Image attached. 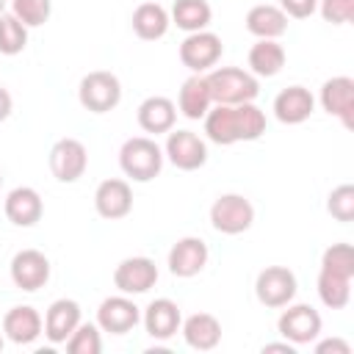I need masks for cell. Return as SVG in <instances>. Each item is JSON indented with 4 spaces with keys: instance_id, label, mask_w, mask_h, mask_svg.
Instances as JSON below:
<instances>
[{
    "instance_id": "cell-1",
    "label": "cell",
    "mask_w": 354,
    "mask_h": 354,
    "mask_svg": "<svg viewBox=\"0 0 354 354\" xmlns=\"http://www.w3.org/2000/svg\"><path fill=\"white\" fill-rule=\"evenodd\" d=\"M213 105H241V102H254L260 94V83L249 69L241 66H218L205 72Z\"/></svg>"
},
{
    "instance_id": "cell-2",
    "label": "cell",
    "mask_w": 354,
    "mask_h": 354,
    "mask_svg": "<svg viewBox=\"0 0 354 354\" xmlns=\"http://www.w3.org/2000/svg\"><path fill=\"white\" fill-rule=\"evenodd\" d=\"M119 166L133 183H149L163 169V149L149 136H133L119 149Z\"/></svg>"
},
{
    "instance_id": "cell-3",
    "label": "cell",
    "mask_w": 354,
    "mask_h": 354,
    "mask_svg": "<svg viewBox=\"0 0 354 354\" xmlns=\"http://www.w3.org/2000/svg\"><path fill=\"white\" fill-rule=\"evenodd\" d=\"M77 100L91 113H108L122 102V83L108 69H94L83 75L77 86Z\"/></svg>"
},
{
    "instance_id": "cell-4",
    "label": "cell",
    "mask_w": 354,
    "mask_h": 354,
    "mask_svg": "<svg viewBox=\"0 0 354 354\" xmlns=\"http://www.w3.org/2000/svg\"><path fill=\"white\" fill-rule=\"evenodd\" d=\"M210 224L221 235H241L254 224V205L243 194H221L210 205Z\"/></svg>"
},
{
    "instance_id": "cell-5",
    "label": "cell",
    "mask_w": 354,
    "mask_h": 354,
    "mask_svg": "<svg viewBox=\"0 0 354 354\" xmlns=\"http://www.w3.org/2000/svg\"><path fill=\"white\" fill-rule=\"evenodd\" d=\"M296 290H299V282H296V274L288 266H266L254 279L257 301L263 307H271V310H279V307L290 304Z\"/></svg>"
},
{
    "instance_id": "cell-6",
    "label": "cell",
    "mask_w": 354,
    "mask_h": 354,
    "mask_svg": "<svg viewBox=\"0 0 354 354\" xmlns=\"http://www.w3.org/2000/svg\"><path fill=\"white\" fill-rule=\"evenodd\" d=\"M221 53H224V44L221 39L213 33V30H196V33H188L180 44V61L183 66H188L194 75H205L210 72L218 61H221Z\"/></svg>"
},
{
    "instance_id": "cell-7",
    "label": "cell",
    "mask_w": 354,
    "mask_h": 354,
    "mask_svg": "<svg viewBox=\"0 0 354 354\" xmlns=\"http://www.w3.org/2000/svg\"><path fill=\"white\" fill-rule=\"evenodd\" d=\"M50 171L58 183H77L88 169V149L77 138H58L50 149Z\"/></svg>"
},
{
    "instance_id": "cell-8",
    "label": "cell",
    "mask_w": 354,
    "mask_h": 354,
    "mask_svg": "<svg viewBox=\"0 0 354 354\" xmlns=\"http://www.w3.org/2000/svg\"><path fill=\"white\" fill-rule=\"evenodd\" d=\"M285 307H288V310H282V315H279V321H277L279 335H282L288 343H293V346H307V343H313V340L321 335V326H324L318 310L310 307V304H285Z\"/></svg>"
},
{
    "instance_id": "cell-9",
    "label": "cell",
    "mask_w": 354,
    "mask_h": 354,
    "mask_svg": "<svg viewBox=\"0 0 354 354\" xmlns=\"http://www.w3.org/2000/svg\"><path fill=\"white\" fill-rule=\"evenodd\" d=\"M163 158L180 171H196L207 163V144L191 130H169Z\"/></svg>"
},
{
    "instance_id": "cell-10",
    "label": "cell",
    "mask_w": 354,
    "mask_h": 354,
    "mask_svg": "<svg viewBox=\"0 0 354 354\" xmlns=\"http://www.w3.org/2000/svg\"><path fill=\"white\" fill-rule=\"evenodd\" d=\"M155 282H158V266L152 257H144V254L124 257L113 268V285L119 293L138 296V293H147L149 288H155Z\"/></svg>"
},
{
    "instance_id": "cell-11",
    "label": "cell",
    "mask_w": 354,
    "mask_h": 354,
    "mask_svg": "<svg viewBox=\"0 0 354 354\" xmlns=\"http://www.w3.org/2000/svg\"><path fill=\"white\" fill-rule=\"evenodd\" d=\"M138 321H141V310H138V304L127 293L108 296L97 307V326H100V332L127 335L130 329H136Z\"/></svg>"
},
{
    "instance_id": "cell-12",
    "label": "cell",
    "mask_w": 354,
    "mask_h": 354,
    "mask_svg": "<svg viewBox=\"0 0 354 354\" xmlns=\"http://www.w3.org/2000/svg\"><path fill=\"white\" fill-rule=\"evenodd\" d=\"M8 271H11V282L19 290H28V293H33V290H39V288H44L50 282V260L39 249H22V252H17L11 257Z\"/></svg>"
},
{
    "instance_id": "cell-13",
    "label": "cell",
    "mask_w": 354,
    "mask_h": 354,
    "mask_svg": "<svg viewBox=\"0 0 354 354\" xmlns=\"http://www.w3.org/2000/svg\"><path fill=\"white\" fill-rule=\"evenodd\" d=\"M94 210L105 218V221H116L124 218L133 210V188L127 180L122 177H108L97 185L94 191Z\"/></svg>"
},
{
    "instance_id": "cell-14",
    "label": "cell",
    "mask_w": 354,
    "mask_h": 354,
    "mask_svg": "<svg viewBox=\"0 0 354 354\" xmlns=\"http://www.w3.org/2000/svg\"><path fill=\"white\" fill-rule=\"evenodd\" d=\"M207 257H210L207 243L196 235H185L169 249V271L180 279H191L207 266Z\"/></svg>"
},
{
    "instance_id": "cell-15",
    "label": "cell",
    "mask_w": 354,
    "mask_h": 354,
    "mask_svg": "<svg viewBox=\"0 0 354 354\" xmlns=\"http://www.w3.org/2000/svg\"><path fill=\"white\" fill-rule=\"evenodd\" d=\"M318 100L329 116H337L346 127H354V80L348 75L324 80Z\"/></svg>"
},
{
    "instance_id": "cell-16",
    "label": "cell",
    "mask_w": 354,
    "mask_h": 354,
    "mask_svg": "<svg viewBox=\"0 0 354 354\" xmlns=\"http://www.w3.org/2000/svg\"><path fill=\"white\" fill-rule=\"evenodd\" d=\"M80 321H83V315H80V304L75 299H55L44 313V337L53 346L66 343Z\"/></svg>"
},
{
    "instance_id": "cell-17",
    "label": "cell",
    "mask_w": 354,
    "mask_h": 354,
    "mask_svg": "<svg viewBox=\"0 0 354 354\" xmlns=\"http://www.w3.org/2000/svg\"><path fill=\"white\" fill-rule=\"evenodd\" d=\"M141 321H144V329H147L149 337H155V340H169V337H174V335L180 332L183 313H180L177 301H171V299L163 296V299H152V301L147 304Z\"/></svg>"
},
{
    "instance_id": "cell-18",
    "label": "cell",
    "mask_w": 354,
    "mask_h": 354,
    "mask_svg": "<svg viewBox=\"0 0 354 354\" xmlns=\"http://www.w3.org/2000/svg\"><path fill=\"white\" fill-rule=\"evenodd\" d=\"M44 332V318L30 304H17L3 315V335L17 346H30Z\"/></svg>"
},
{
    "instance_id": "cell-19",
    "label": "cell",
    "mask_w": 354,
    "mask_h": 354,
    "mask_svg": "<svg viewBox=\"0 0 354 354\" xmlns=\"http://www.w3.org/2000/svg\"><path fill=\"white\" fill-rule=\"evenodd\" d=\"M6 218L14 224V227H33L36 221H41V213H44V202L39 196L36 188L30 185H17L8 191L6 196Z\"/></svg>"
},
{
    "instance_id": "cell-20",
    "label": "cell",
    "mask_w": 354,
    "mask_h": 354,
    "mask_svg": "<svg viewBox=\"0 0 354 354\" xmlns=\"http://www.w3.org/2000/svg\"><path fill=\"white\" fill-rule=\"evenodd\" d=\"M315 111V97L304 86H288L274 97V116L282 124H301Z\"/></svg>"
},
{
    "instance_id": "cell-21",
    "label": "cell",
    "mask_w": 354,
    "mask_h": 354,
    "mask_svg": "<svg viewBox=\"0 0 354 354\" xmlns=\"http://www.w3.org/2000/svg\"><path fill=\"white\" fill-rule=\"evenodd\" d=\"M138 127L144 133H152V136H160V133H169L174 130V122H177V105L163 97V94H152L147 97L141 105H138Z\"/></svg>"
},
{
    "instance_id": "cell-22",
    "label": "cell",
    "mask_w": 354,
    "mask_h": 354,
    "mask_svg": "<svg viewBox=\"0 0 354 354\" xmlns=\"http://www.w3.org/2000/svg\"><path fill=\"white\" fill-rule=\"evenodd\" d=\"M183 340L196 351H213L221 343V321L210 313H194L180 324Z\"/></svg>"
},
{
    "instance_id": "cell-23",
    "label": "cell",
    "mask_w": 354,
    "mask_h": 354,
    "mask_svg": "<svg viewBox=\"0 0 354 354\" xmlns=\"http://www.w3.org/2000/svg\"><path fill=\"white\" fill-rule=\"evenodd\" d=\"M246 30L257 39H279L288 30V14L279 6L257 3L246 11Z\"/></svg>"
},
{
    "instance_id": "cell-24",
    "label": "cell",
    "mask_w": 354,
    "mask_h": 354,
    "mask_svg": "<svg viewBox=\"0 0 354 354\" xmlns=\"http://www.w3.org/2000/svg\"><path fill=\"white\" fill-rule=\"evenodd\" d=\"M130 25H133V33H136L138 39H144V41H158V39L166 36L171 19H169V11H166L160 3H141V6H136Z\"/></svg>"
},
{
    "instance_id": "cell-25",
    "label": "cell",
    "mask_w": 354,
    "mask_h": 354,
    "mask_svg": "<svg viewBox=\"0 0 354 354\" xmlns=\"http://www.w3.org/2000/svg\"><path fill=\"white\" fill-rule=\"evenodd\" d=\"M249 72L254 77H274L285 66V47L277 39H257L249 50Z\"/></svg>"
},
{
    "instance_id": "cell-26",
    "label": "cell",
    "mask_w": 354,
    "mask_h": 354,
    "mask_svg": "<svg viewBox=\"0 0 354 354\" xmlns=\"http://www.w3.org/2000/svg\"><path fill=\"white\" fill-rule=\"evenodd\" d=\"M213 105V97H210V88H207V80L205 75H191L183 86H180V94H177V108L185 119H202Z\"/></svg>"
},
{
    "instance_id": "cell-27",
    "label": "cell",
    "mask_w": 354,
    "mask_h": 354,
    "mask_svg": "<svg viewBox=\"0 0 354 354\" xmlns=\"http://www.w3.org/2000/svg\"><path fill=\"white\" fill-rule=\"evenodd\" d=\"M205 119V136L207 141L218 147L238 144V124H235V105H210Z\"/></svg>"
},
{
    "instance_id": "cell-28",
    "label": "cell",
    "mask_w": 354,
    "mask_h": 354,
    "mask_svg": "<svg viewBox=\"0 0 354 354\" xmlns=\"http://www.w3.org/2000/svg\"><path fill=\"white\" fill-rule=\"evenodd\" d=\"M169 19L185 30V33H196V30H207L210 19H213V8L207 0H174Z\"/></svg>"
},
{
    "instance_id": "cell-29",
    "label": "cell",
    "mask_w": 354,
    "mask_h": 354,
    "mask_svg": "<svg viewBox=\"0 0 354 354\" xmlns=\"http://www.w3.org/2000/svg\"><path fill=\"white\" fill-rule=\"evenodd\" d=\"M318 299L324 301V307L329 310H343L351 299V279L348 277H340V274H332V271H318Z\"/></svg>"
},
{
    "instance_id": "cell-30",
    "label": "cell",
    "mask_w": 354,
    "mask_h": 354,
    "mask_svg": "<svg viewBox=\"0 0 354 354\" xmlns=\"http://www.w3.org/2000/svg\"><path fill=\"white\" fill-rule=\"evenodd\" d=\"M235 124H238V141H257L266 133V113L254 102L235 105Z\"/></svg>"
},
{
    "instance_id": "cell-31",
    "label": "cell",
    "mask_w": 354,
    "mask_h": 354,
    "mask_svg": "<svg viewBox=\"0 0 354 354\" xmlns=\"http://www.w3.org/2000/svg\"><path fill=\"white\" fill-rule=\"evenodd\" d=\"M28 47V28L8 11L0 14V53L3 55H19Z\"/></svg>"
},
{
    "instance_id": "cell-32",
    "label": "cell",
    "mask_w": 354,
    "mask_h": 354,
    "mask_svg": "<svg viewBox=\"0 0 354 354\" xmlns=\"http://www.w3.org/2000/svg\"><path fill=\"white\" fill-rule=\"evenodd\" d=\"M8 3H11V14L25 28H39L53 14V0H8Z\"/></svg>"
},
{
    "instance_id": "cell-33",
    "label": "cell",
    "mask_w": 354,
    "mask_h": 354,
    "mask_svg": "<svg viewBox=\"0 0 354 354\" xmlns=\"http://www.w3.org/2000/svg\"><path fill=\"white\" fill-rule=\"evenodd\" d=\"M321 268L351 279L354 277V249H351V243H332V246H326L324 254H321Z\"/></svg>"
},
{
    "instance_id": "cell-34",
    "label": "cell",
    "mask_w": 354,
    "mask_h": 354,
    "mask_svg": "<svg viewBox=\"0 0 354 354\" xmlns=\"http://www.w3.org/2000/svg\"><path fill=\"white\" fill-rule=\"evenodd\" d=\"M66 351H69V354H100V351H102L100 326L80 321L77 329H75V332L69 335V340H66Z\"/></svg>"
},
{
    "instance_id": "cell-35",
    "label": "cell",
    "mask_w": 354,
    "mask_h": 354,
    "mask_svg": "<svg viewBox=\"0 0 354 354\" xmlns=\"http://www.w3.org/2000/svg\"><path fill=\"white\" fill-rule=\"evenodd\" d=\"M326 210H329L332 218L348 224L354 218V185L351 183H343V185L332 188L329 196H326Z\"/></svg>"
},
{
    "instance_id": "cell-36",
    "label": "cell",
    "mask_w": 354,
    "mask_h": 354,
    "mask_svg": "<svg viewBox=\"0 0 354 354\" xmlns=\"http://www.w3.org/2000/svg\"><path fill=\"white\" fill-rule=\"evenodd\" d=\"M318 11L332 25H346L354 19V0H318Z\"/></svg>"
},
{
    "instance_id": "cell-37",
    "label": "cell",
    "mask_w": 354,
    "mask_h": 354,
    "mask_svg": "<svg viewBox=\"0 0 354 354\" xmlns=\"http://www.w3.org/2000/svg\"><path fill=\"white\" fill-rule=\"evenodd\" d=\"M279 8L293 19H307L318 11V0H279Z\"/></svg>"
},
{
    "instance_id": "cell-38",
    "label": "cell",
    "mask_w": 354,
    "mask_h": 354,
    "mask_svg": "<svg viewBox=\"0 0 354 354\" xmlns=\"http://www.w3.org/2000/svg\"><path fill=\"white\" fill-rule=\"evenodd\" d=\"M351 354V346L343 340V337H329V340H321L315 343V354Z\"/></svg>"
},
{
    "instance_id": "cell-39",
    "label": "cell",
    "mask_w": 354,
    "mask_h": 354,
    "mask_svg": "<svg viewBox=\"0 0 354 354\" xmlns=\"http://www.w3.org/2000/svg\"><path fill=\"white\" fill-rule=\"evenodd\" d=\"M11 108H14V100H11L8 88L0 86V122H6V119L11 116Z\"/></svg>"
},
{
    "instance_id": "cell-40",
    "label": "cell",
    "mask_w": 354,
    "mask_h": 354,
    "mask_svg": "<svg viewBox=\"0 0 354 354\" xmlns=\"http://www.w3.org/2000/svg\"><path fill=\"white\" fill-rule=\"evenodd\" d=\"M293 348H296V346L288 343V340H285V343H266V346H263V351H285V354H293Z\"/></svg>"
},
{
    "instance_id": "cell-41",
    "label": "cell",
    "mask_w": 354,
    "mask_h": 354,
    "mask_svg": "<svg viewBox=\"0 0 354 354\" xmlns=\"http://www.w3.org/2000/svg\"><path fill=\"white\" fill-rule=\"evenodd\" d=\"M6 3H8V0H0V14H6Z\"/></svg>"
},
{
    "instance_id": "cell-42",
    "label": "cell",
    "mask_w": 354,
    "mask_h": 354,
    "mask_svg": "<svg viewBox=\"0 0 354 354\" xmlns=\"http://www.w3.org/2000/svg\"><path fill=\"white\" fill-rule=\"evenodd\" d=\"M3 346H6V340H3V332H0V351H3Z\"/></svg>"
},
{
    "instance_id": "cell-43",
    "label": "cell",
    "mask_w": 354,
    "mask_h": 354,
    "mask_svg": "<svg viewBox=\"0 0 354 354\" xmlns=\"http://www.w3.org/2000/svg\"><path fill=\"white\" fill-rule=\"evenodd\" d=\"M0 188H3V171H0Z\"/></svg>"
}]
</instances>
